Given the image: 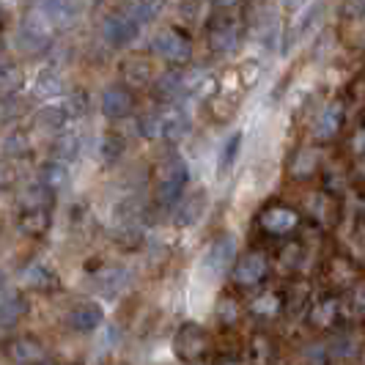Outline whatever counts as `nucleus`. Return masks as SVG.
Returning <instances> with one entry per match:
<instances>
[{
  "instance_id": "obj_30",
  "label": "nucleus",
  "mask_w": 365,
  "mask_h": 365,
  "mask_svg": "<svg viewBox=\"0 0 365 365\" xmlns=\"http://www.w3.org/2000/svg\"><path fill=\"white\" fill-rule=\"evenodd\" d=\"M319 9H322V6H319V3H313L311 9H308V11H305V17L299 19V22H297V28H294V36H299V34H305V31H308V28H311L313 22H316V19H319Z\"/></svg>"
},
{
  "instance_id": "obj_1",
  "label": "nucleus",
  "mask_w": 365,
  "mask_h": 365,
  "mask_svg": "<svg viewBox=\"0 0 365 365\" xmlns=\"http://www.w3.org/2000/svg\"><path fill=\"white\" fill-rule=\"evenodd\" d=\"M50 41H53V22L36 6L19 22L17 34H14V47L25 55H38L50 47Z\"/></svg>"
},
{
  "instance_id": "obj_31",
  "label": "nucleus",
  "mask_w": 365,
  "mask_h": 365,
  "mask_svg": "<svg viewBox=\"0 0 365 365\" xmlns=\"http://www.w3.org/2000/svg\"><path fill=\"white\" fill-rule=\"evenodd\" d=\"M341 14L344 17H365V0H344L341 6Z\"/></svg>"
},
{
  "instance_id": "obj_7",
  "label": "nucleus",
  "mask_w": 365,
  "mask_h": 365,
  "mask_svg": "<svg viewBox=\"0 0 365 365\" xmlns=\"http://www.w3.org/2000/svg\"><path fill=\"white\" fill-rule=\"evenodd\" d=\"M151 50H154L157 58H163L168 63H184V61L190 58V53H192L190 41H187L179 31H163L160 36H154Z\"/></svg>"
},
{
  "instance_id": "obj_25",
  "label": "nucleus",
  "mask_w": 365,
  "mask_h": 365,
  "mask_svg": "<svg viewBox=\"0 0 365 365\" xmlns=\"http://www.w3.org/2000/svg\"><path fill=\"white\" fill-rule=\"evenodd\" d=\"M22 280H25L28 286H34V289H47V286H53L55 283V274L50 272L44 264L34 261L31 267H25V269H22Z\"/></svg>"
},
{
  "instance_id": "obj_29",
  "label": "nucleus",
  "mask_w": 365,
  "mask_h": 365,
  "mask_svg": "<svg viewBox=\"0 0 365 365\" xmlns=\"http://www.w3.org/2000/svg\"><path fill=\"white\" fill-rule=\"evenodd\" d=\"M121 154H124V143H121L118 138H113V135L102 138V160H105V163H113V160H118Z\"/></svg>"
},
{
  "instance_id": "obj_20",
  "label": "nucleus",
  "mask_w": 365,
  "mask_h": 365,
  "mask_svg": "<svg viewBox=\"0 0 365 365\" xmlns=\"http://www.w3.org/2000/svg\"><path fill=\"white\" fill-rule=\"evenodd\" d=\"M38 182L44 184L50 192L55 190H63L69 184V170H66V163H58V160H50V163L41 168V176Z\"/></svg>"
},
{
  "instance_id": "obj_6",
  "label": "nucleus",
  "mask_w": 365,
  "mask_h": 365,
  "mask_svg": "<svg viewBox=\"0 0 365 365\" xmlns=\"http://www.w3.org/2000/svg\"><path fill=\"white\" fill-rule=\"evenodd\" d=\"M129 280H132V274L124 267H105V269H99L93 274V292L99 294L102 299L113 302L129 289Z\"/></svg>"
},
{
  "instance_id": "obj_5",
  "label": "nucleus",
  "mask_w": 365,
  "mask_h": 365,
  "mask_svg": "<svg viewBox=\"0 0 365 365\" xmlns=\"http://www.w3.org/2000/svg\"><path fill=\"white\" fill-rule=\"evenodd\" d=\"M140 34V22L127 14V11H115L105 19L102 25V38L110 47H127L129 41H135V36Z\"/></svg>"
},
{
  "instance_id": "obj_9",
  "label": "nucleus",
  "mask_w": 365,
  "mask_h": 365,
  "mask_svg": "<svg viewBox=\"0 0 365 365\" xmlns=\"http://www.w3.org/2000/svg\"><path fill=\"white\" fill-rule=\"evenodd\" d=\"M239 41H242V25L237 19H220L217 25H212L209 44L215 53H231Z\"/></svg>"
},
{
  "instance_id": "obj_24",
  "label": "nucleus",
  "mask_w": 365,
  "mask_h": 365,
  "mask_svg": "<svg viewBox=\"0 0 365 365\" xmlns=\"http://www.w3.org/2000/svg\"><path fill=\"white\" fill-rule=\"evenodd\" d=\"M47 225H50V215H47L44 209H31V212H25V215L17 220V228L22 234H28V237L47 231Z\"/></svg>"
},
{
  "instance_id": "obj_16",
  "label": "nucleus",
  "mask_w": 365,
  "mask_h": 365,
  "mask_svg": "<svg viewBox=\"0 0 365 365\" xmlns=\"http://www.w3.org/2000/svg\"><path fill=\"white\" fill-rule=\"evenodd\" d=\"M341 118H344V108L338 105V102H332L327 108L319 113V118H316V127H313V135L319 138V140H327L332 138L338 127H341Z\"/></svg>"
},
{
  "instance_id": "obj_8",
  "label": "nucleus",
  "mask_w": 365,
  "mask_h": 365,
  "mask_svg": "<svg viewBox=\"0 0 365 365\" xmlns=\"http://www.w3.org/2000/svg\"><path fill=\"white\" fill-rule=\"evenodd\" d=\"M102 322H105V311L96 302H80L66 313V324L74 332H91V329L102 327Z\"/></svg>"
},
{
  "instance_id": "obj_34",
  "label": "nucleus",
  "mask_w": 365,
  "mask_h": 365,
  "mask_svg": "<svg viewBox=\"0 0 365 365\" xmlns=\"http://www.w3.org/2000/svg\"><path fill=\"white\" fill-rule=\"evenodd\" d=\"M360 302H365V289H360Z\"/></svg>"
},
{
  "instance_id": "obj_28",
  "label": "nucleus",
  "mask_w": 365,
  "mask_h": 365,
  "mask_svg": "<svg viewBox=\"0 0 365 365\" xmlns=\"http://www.w3.org/2000/svg\"><path fill=\"white\" fill-rule=\"evenodd\" d=\"M19 83H22V72H19L17 66L6 63L3 66V96H11L19 88Z\"/></svg>"
},
{
  "instance_id": "obj_2",
  "label": "nucleus",
  "mask_w": 365,
  "mask_h": 365,
  "mask_svg": "<svg viewBox=\"0 0 365 365\" xmlns=\"http://www.w3.org/2000/svg\"><path fill=\"white\" fill-rule=\"evenodd\" d=\"M187 124H190L187 113L179 105H168L160 113H151L146 118H140V135L151 138V140H157V138L176 140V138H182L184 132H187Z\"/></svg>"
},
{
  "instance_id": "obj_35",
  "label": "nucleus",
  "mask_w": 365,
  "mask_h": 365,
  "mask_svg": "<svg viewBox=\"0 0 365 365\" xmlns=\"http://www.w3.org/2000/svg\"><path fill=\"white\" fill-rule=\"evenodd\" d=\"M225 365H231V363H225Z\"/></svg>"
},
{
  "instance_id": "obj_23",
  "label": "nucleus",
  "mask_w": 365,
  "mask_h": 365,
  "mask_svg": "<svg viewBox=\"0 0 365 365\" xmlns=\"http://www.w3.org/2000/svg\"><path fill=\"white\" fill-rule=\"evenodd\" d=\"M239 146H242V135H239V132H231V135L225 138V143H222V148H220V154H217L220 173H228V170L237 165Z\"/></svg>"
},
{
  "instance_id": "obj_32",
  "label": "nucleus",
  "mask_w": 365,
  "mask_h": 365,
  "mask_svg": "<svg viewBox=\"0 0 365 365\" xmlns=\"http://www.w3.org/2000/svg\"><path fill=\"white\" fill-rule=\"evenodd\" d=\"M22 148H25V138H22V135H9V138H6V148H3V151H6V157H11L14 151L19 154Z\"/></svg>"
},
{
  "instance_id": "obj_21",
  "label": "nucleus",
  "mask_w": 365,
  "mask_h": 365,
  "mask_svg": "<svg viewBox=\"0 0 365 365\" xmlns=\"http://www.w3.org/2000/svg\"><path fill=\"white\" fill-rule=\"evenodd\" d=\"M25 311H28L25 297L17 292H11V289H6V292H3V308H0V313H3V327H11Z\"/></svg>"
},
{
  "instance_id": "obj_10",
  "label": "nucleus",
  "mask_w": 365,
  "mask_h": 365,
  "mask_svg": "<svg viewBox=\"0 0 365 365\" xmlns=\"http://www.w3.org/2000/svg\"><path fill=\"white\" fill-rule=\"evenodd\" d=\"M38 9L47 14L53 28H69L80 17V0H41Z\"/></svg>"
},
{
  "instance_id": "obj_17",
  "label": "nucleus",
  "mask_w": 365,
  "mask_h": 365,
  "mask_svg": "<svg viewBox=\"0 0 365 365\" xmlns=\"http://www.w3.org/2000/svg\"><path fill=\"white\" fill-rule=\"evenodd\" d=\"M261 225H264L269 234H286V231H292L294 225H297V215H294L292 209H286V206H277V209L264 212Z\"/></svg>"
},
{
  "instance_id": "obj_14",
  "label": "nucleus",
  "mask_w": 365,
  "mask_h": 365,
  "mask_svg": "<svg viewBox=\"0 0 365 365\" xmlns=\"http://www.w3.org/2000/svg\"><path fill=\"white\" fill-rule=\"evenodd\" d=\"M264 274H267V261H264V256L253 253V256H245L237 264V269H234V280L242 283V286H253V283H258Z\"/></svg>"
},
{
  "instance_id": "obj_18",
  "label": "nucleus",
  "mask_w": 365,
  "mask_h": 365,
  "mask_svg": "<svg viewBox=\"0 0 365 365\" xmlns=\"http://www.w3.org/2000/svg\"><path fill=\"white\" fill-rule=\"evenodd\" d=\"M163 9H165V0H129L127 6H124V11L132 14L140 25L154 22V19L163 14Z\"/></svg>"
},
{
  "instance_id": "obj_27",
  "label": "nucleus",
  "mask_w": 365,
  "mask_h": 365,
  "mask_svg": "<svg viewBox=\"0 0 365 365\" xmlns=\"http://www.w3.org/2000/svg\"><path fill=\"white\" fill-rule=\"evenodd\" d=\"M118 341H121V329H118V324L105 322V327H102V332H99V351H110Z\"/></svg>"
},
{
  "instance_id": "obj_3",
  "label": "nucleus",
  "mask_w": 365,
  "mask_h": 365,
  "mask_svg": "<svg viewBox=\"0 0 365 365\" xmlns=\"http://www.w3.org/2000/svg\"><path fill=\"white\" fill-rule=\"evenodd\" d=\"M187 182H190V168H187V163H184L179 154H170L163 163V168H160V190H157L160 203H163L165 209H170L173 203H179Z\"/></svg>"
},
{
  "instance_id": "obj_11",
  "label": "nucleus",
  "mask_w": 365,
  "mask_h": 365,
  "mask_svg": "<svg viewBox=\"0 0 365 365\" xmlns=\"http://www.w3.org/2000/svg\"><path fill=\"white\" fill-rule=\"evenodd\" d=\"M203 349H206V332L198 324H184L176 335V354L190 363L201 354Z\"/></svg>"
},
{
  "instance_id": "obj_22",
  "label": "nucleus",
  "mask_w": 365,
  "mask_h": 365,
  "mask_svg": "<svg viewBox=\"0 0 365 365\" xmlns=\"http://www.w3.org/2000/svg\"><path fill=\"white\" fill-rule=\"evenodd\" d=\"M34 91H36V96H41V99L58 96V93L63 91V77H61V72H55V69L38 72L36 83H34Z\"/></svg>"
},
{
  "instance_id": "obj_19",
  "label": "nucleus",
  "mask_w": 365,
  "mask_h": 365,
  "mask_svg": "<svg viewBox=\"0 0 365 365\" xmlns=\"http://www.w3.org/2000/svg\"><path fill=\"white\" fill-rule=\"evenodd\" d=\"M72 121V113L66 108V102H58V105H47L36 113V124L44 129H61L63 124Z\"/></svg>"
},
{
  "instance_id": "obj_13",
  "label": "nucleus",
  "mask_w": 365,
  "mask_h": 365,
  "mask_svg": "<svg viewBox=\"0 0 365 365\" xmlns=\"http://www.w3.org/2000/svg\"><path fill=\"white\" fill-rule=\"evenodd\" d=\"M132 110V93L121 86H110L108 91L102 93V113L108 118H121Z\"/></svg>"
},
{
  "instance_id": "obj_15",
  "label": "nucleus",
  "mask_w": 365,
  "mask_h": 365,
  "mask_svg": "<svg viewBox=\"0 0 365 365\" xmlns=\"http://www.w3.org/2000/svg\"><path fill=\"white\" fill-rule=\"evenodd\" d=\"M9 357L17 365H38L44 360V346L31 338H19L9 346Z\"/></svg>"
},
{
  "instance_id": "obj_4",
  "label": "nucleus",
  "mask_w": 365,
  "mask_h": 365,
  "mask_svg": "<svg viewBox=\"0 0 365 365\" xmlns=\"http://www.w3.org/2000/svg\"><path fill=\"white\" fill-rule=\"evenodd\" d=\"M234 258H237V237H231V234H222L220 239H215L209 247H206V253H203V272L206 274H225L228 272V267L234 264Z\"/></svg>"
},
{
  "instance_id": "obj_26",
  "label": "nucleus",
  "mask_w": 365,
  "mask_h": 365,
  "mask_svg": "<svg viewBox=\"0 0 365 365\" xmlns=\"http://www.w3.org/2000/svg\"><path fill=\"white\" fill-rule=\"evenodd\" d=\"M203 206H206V195H203V192H195V198L182 206V212H179L176 222H179V225H192L195 220L201 217Z\"/></svg>"
},
{
  "instance_id": "obj_33",
  "label": "nucleus",
  "mask_w": 365,
  "mask_h": 365,
  "mask_svg": "<svg viewBox=\"0 0 365 365\" xmlns=\"http://www.w3.org/2000/svg\"><path fill=\"white\" fill-rule=\"evenodd\" d=\"M215 3H217L220 9H234L239 0H215Z\"/></svg>"
},
{
  "instance_id": "obj_12",
  "label": "nucleus",
  "mask_w": 365,
  "mask_h": 365,
  "mask_svg": "<svg viewBox=\"0 0 365 365\" xmlns=\"http://www.w3.org/2000/svg\"><path fill=\"white\" fill-rule=\"evenodd\" d=\"M80 148H83V138H80V132H77V129H66V132H61V135L55 138L53 160L69 165L80 157Z\"/></svg>"
}]
</instances>
